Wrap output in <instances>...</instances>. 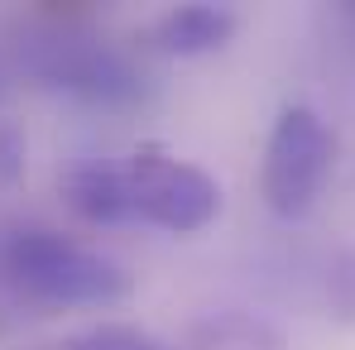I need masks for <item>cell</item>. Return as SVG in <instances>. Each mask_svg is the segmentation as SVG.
Listing matches in <instances>:
<instances>
[{"label":"cell","instance_id":"6da1fadb","mask_svg":"<svg viewBox=\"0 0 355 350\" xmlns=\"http://www.w3.org/2000/svg\"><path fill=\"white\" fill-rule=\"evenodd\" d=\"M135 288L116 254L82 245L49 226L0 231V312H67V307H111Z\"/></svg>","mask_w":355,"mask_h":350},{"label":"cell","instance_id":"7a4b0ae2","mask_svg":"<svg viewBox=\"0 0 355 350\" xmlns=\"http://www.w3.org/2000/svg\"><path fill=\"white\" fill-rule=\"evenodd\" d=\"M19 72L49 91L92 101V106H139L149 96V72L120 44L92 34L72 15L49 10V19L29 24L15 44Z\"/></svg>","mask_w":355,"mask_h":350},{"label":"cell","instance_id":"3957f363","mask_svg":"<svg viewBox=\"0 0 355 350\" xmlns=\"http://www.w3.org/2000/svg\"><path fill=\"white\" fill-rule=\"evenodd\" d=\"M336 168V130L312 106H284L259 164V197L279 221H302L322 202Z\"/></svg>","mask_w":355,"mask_h":350},{"label":"cell","instance_id":"277c9868","mask_svg":"<svg viewBox=\"0 0 355 350\" xmlns=\"http://www.w3.org/2000/svg\"><path fill=\"white\" fill-rule=\"evenodd\" d=\"M125 192H130V216L168 235H197L221 216V182L168 154L164 144H139L125 164Z\"/></svg>","mask_w":355,"mask_h":350},{"label":"cell","instance_id":"5b68a950","mask_svg":"<svg viewBox=\"0 0 355 350\" xmlns=\"http://www.w3.org/2000/svg\"><path fill=\"white\" fill-rule=\"evenodd\" d=\"M236 10L211 5V0H192V5H173L168 15H159L149 39L168 58H207V53H221L236 39Z\"/></svg>","mask_w":355,"mask_h":350},{"label":"cell","instance_id":"8992f818","mask_svg":"<svg viewBox=\"0 0 355 350\" xmlns=\"http://www.w3.org/2000/svg\"><path fill=\"white\" fill-rule=\"evenodd\" d=\"M62 202L77 221L87 226H125L130 216V192H125V168L116 164H77L62 173Z\"/></svg>","mask_w":355,"mask_h":350},{"label":"cell","instance_id":"52a82bcc","mask_svg":"<svg viewBox=\"0 0 355 350\" xmlns=\"http://www.w3.org/2000/svg\"><path fill=\"white\" fill-rule=\"evenodd\" d=\"M192 350H284L279 326L250 312H211L192 326Z\"/></svg>","mask_w":355,"mask_h":350},{"label":"cell","instance_id":"ba28073f","mask_svg":"<svg viewBox=\"0 0 355 350\" xmlns=\"http://www.w3.org/2000/svg\"><path fill=\"white\" fill-rule=\"evenodd\" d=\"M39 350H173L168 341H159L154 331L144 326H130V322H101V326H87L67 341H53V346Z\"/></svg>","mask_w":355,"mask_h":350},{"label":"cell","instance_id":"9c48e42d","mask_svg":"<svg viewBox=\"0 0 355 350\" xmlns=\"http://www.w3.org/2000/svg\"><path fill=\"white\" fill-rule=\"evenodd\" d=\"M322 302L331 322L355 326V245H336L327 269H322Z\"/></svg>","mask_w":355,"mask_h":350},{"label":"cell","instance_id":"30bf717a","mask_svg":"<svg viewBox=\"0 0 355 350\" xmlns=\"http://www.w3.org/2000/svg\"><path fill=\"white\" fill-rule=\"evenodd\" d=\"M24 159H29L24 134L10 120H0V182H19L24 177Z\"/></svg>","mask_w":355,"mask_h":350},{"label":"cell","instance_id":"8fae6325","mask_svg":"<svg viewBox=\"0 0 355 350\" xmlns=\"http://www.w3.org/2000/svg\"><path fill=\"white\" fill-rule=\"evenodd\" d=\"M346 15H351V19H355V0H346Z\"/></svg>","mask_w":355,"mask_h":350}]
</instances>
